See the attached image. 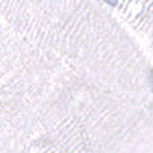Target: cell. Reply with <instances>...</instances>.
Listing matches in <instances>:
<instances>
[{
    "instance_id": "1",
    "label": "cell",
    "mask_w": 153,
    "mask_h": 153,
    "mask_svg": "<svg viewBox=\"0 0 153 153\" xmlns=\"http://www.w3.org/2000/svg\"><path fill=\"white\" fill-rule=\"evenodd\" d=\"M150 76H152V91H153V69L150 71Z\"/></svg>"
}]
</instances>
